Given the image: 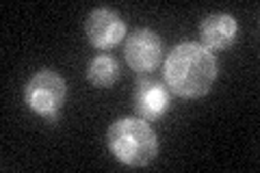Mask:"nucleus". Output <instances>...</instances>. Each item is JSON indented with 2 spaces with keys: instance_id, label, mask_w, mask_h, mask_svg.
I'll list each match as a JSON object with an SVG mask.
<instances>
[{
  "instance_id": "7",
  "label": "nucleus",
  "mask_w": 260,
  "mask_h": 173,
  "mask_svg": "<svg viewBox=\"0 0 260 173\" xmlns=\"http://www.w3.org/2000/svg\"><path fill=\"white\" fill-rule=\"evenodd\" d=\"M202 46L213 50H225L239 37V22L230 13H210L198 26Z\"/></svg>"
},
{
  "instance_id": "6",
  "label": "nucleus",
  "mask_w": 260,
  "mask_h": 173,
  "mask_svg": "<svg viewBox=\"0 0 260 173\" xmlns=\"http://www.w3.org/2000/svg\"><path fill=\"white\" fill-rule=\"evenodd\" d=\"M135 109L145 121H156L169 111V91L152 78H139L133 93Z\"/></svg>"
},
{
  "instance_id": "5",
  "label": "nucleus",
  "mask_w": 260,
  "mask_h": 173,
  "mask_svg": "<svg viewBox=\"0 0 260 173\" xmlns=\"http://www.w3.org/2000/svg\"><path fill=\"white\" fill-rule=\"evenodd\" d=\"M87 39L89 44L98 50H111L117 44L126 39V22L121 20V15L117 11L109 9V7H100L89 13V18L85 22Z\"/></svg>"
},
{
  "instance_id": "3",
  "label": "nucleus",
  "mask_w": 260,
  "mask_h": 173,
  "mask_svg": "<svg viewBox=\"0 0 260 173\" xmlns=\"http://www.w3.org/2000/svg\"><path fill=\"white\" fill-rule=\"evenodd\" d=\"M65 97H68V82L54 70H39L24 87L26 106L35 115L52 123L59 119V111L63 109Z\"/></svg>"
},
{
  "instance_id": "2",
  "label": "nucleus",
  "mask_w": 260,
  "mask_h": 173,
  "mask_svg": "<svg viewBox=\"0 0 260 173\" xmlns=\"http://www.w3.org/2000/svg\"><path fill=\"white\" fill-rule=\"evenodd\" d=\"M107 145L109 152L128 167H148L158 156L156 132L141 117H119L113 121L107 130Z\"/></svg>"
},
{
  "instance_id": "1",
  "label": "nucleus",
  "mask_w": 260,
  "mask_h": 173,
  "mask_svg": "<svg viewBox=\"0 0 260 173\" xmlns=\"http://www.w3.org/2000/svg\"><path fill=\"white\" fill-rule=\"evenodd\" d=\"M165 85L178 97L198 100L213 89L217 80V59L200 41H184L172 48L165 59Z\"/></svg>"
},
{
  "instance_id": "8",
  "label": "nucleus",
  "mask_w": 260,
  "mask_h": 173,
  "mask_svg": "<svg viewBox=\"0 0 260 173\" xmlns=\"http://www.w3.org/2000/svg\"><path fill=\"white\" fill-rule=\"evenodd\" d=\"M119 63L115 56L111 54H98L89 61V67H87V80L91 82L93 87H100V89H107L113 87L115 82L119 80Z\"/></svg>"
},
{
  "instance_id": "4",
  "label": "nucleus",
  "mask_w": 260,
  "mask_h": 173,
  "mask_svg": "<svg viewBox=\"0 0 260 173\" xmlns=\"http://www.w3.org/2000/svg\"><path fill=\"white\" fill-rule=\"evenodd\" d=\"M124 59L130 70L150 74L162 61V41L152 28H137L128 35L124 46Z\"/></svg>"
}]
</instances>
